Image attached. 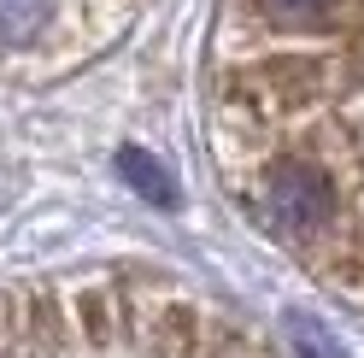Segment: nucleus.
Here are the masks:
<instances>
[{"mask_svg": "<svg viewBox=\"0 0 364 358\" xmlns=\"http://www.w3.org/2000/svg\"><path fill=\"white\" fill-rule=\"evenodd\" d=\"M59 0H0V48H24L48 30Z\"/></svg>", "mask_w": 364, "mask_h": 358, "instance_id": "f257e3e1", "label": "nucleus"}, {"mask_svg": "<svg viewBox=\"0 0 364 358\" xmlns=\"http://www.w3.org/2000/svg\"><path fill=\"white\" fill-rule=\"evenodd\" d=\"M118 165H124V176H129V183L141 188L147 200H159V206H165V200L176 194V188L165 183V170H159V165L147 159V153H135V147H129V153H118Z\"/></svg>", "mask_w": 364, "mask_h": 358, "instance_id": "f03ea898", "label": "nucleus"}, {"mask_svg": "<svg viewBox=\"0 0 364 358\" xmlns=\"http://www.w3.org/2000/svg\"><path fill=\"white\" fill-rule=\"evenodd\" d=\"M294 341H300V352L311 347L317 358H341V347H335V341H329V335L317 329V323H306V318H294Z\"/></svg>", "mask_w": 364, "mask_h": 358, "instance_id": "7ed1b4c3", "label": "nucleus"}]
</instances>
